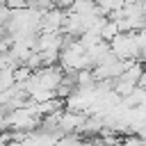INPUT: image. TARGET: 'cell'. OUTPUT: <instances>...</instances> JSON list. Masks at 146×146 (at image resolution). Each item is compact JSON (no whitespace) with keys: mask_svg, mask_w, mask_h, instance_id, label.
Masks as SVG:
<instances>
[{"mask_svg":"<svg viewBox=\"0 0 146 146\" xmlns=\"http://www.w3.org/2000/svg\"><path fill=\"white\" fill-rule=\"evenodd\" d=\"M80 146H96V144H94V139H84Z\"/></svg>","mask_w":146,"mask_h":146,"instance_id":"9","label":"cell"},{"mask_svg":"<svg viewBox=\"0 0 146 146\" xmlns=\"http://www.w3.org/2000/svg\"><path fill=\"white\" fill-rule=\"evenodd\" d=\"M64 18H66V9L52 7V9L43 11L41 14V32H59L64 25Z\"/></svg>","mask_w":146,"mask_h":146,"instance_id":"2","label":"cell"},{"mask_svg":"<svg viewBox=\"0 0 146 146\" xmlns=\"http://www.w3.org/2000/svg\"><path fill=\"white\" fill-rule=\"evenodd\" d=\"M5 5L9 9H23V7H27V0H5Z\"/></svg>","mask_w":146,"mask_h":146,"instance_id":"6","label":"cell"},{"mask_svg":"<svg viewBox=\"0 0 146 146\" xmlns=\"http://www.w3.org/2000/svg\"><path fill=\"white\" fill-rule=\"evenodd\" d=\"M119 146H141V137H137V135H125Z\"/></svg>","mask_w":146,"mask_h":146,"instance_id":"5","label":"cell"},{"mask_svg":"<svg viewBox=\"0 0 146 146\" xmlns=\"http://www.w3.org/2000/svg\"><path fill=\"white\" fill-rule=\"evenodd\" d=\"M73 2H75V0H52V5H55V7H59V9H66V11L73 7Z\"/></svg>","mask_w":146,"mask_h":146,"instance_id":"7","label":"cell"},{"mask_svg":"<svg viewBox=\"0 0 146 146\" xmlns=\"http://www.w3.org/2000/svg\"><path fill=\"white\" fill-rule=\"evenodd\" d=\"M82 141H84V137H82L80 132H64V135L57 139L55 146H80Z\"/></svg>","mask_w":146,"mask_h":146,"instance_id":"4","label":"cell"},{"mask_svg":"<svg viewBox=\"0 0 146 146\" xmlns=\"http://www.w3.org/2000/svg\"><path fill=\"white\" fill-rule=\"evenodd\" d=\"M84 119H87L84 112H78V110H68V107H64V110L59 112V128H62V132H80Z\"/></svg>","mask_w":146,"mask_h":146,"instance_id":"1","label":"cell"},{"mask_svg":"<svg viewBox=\"0 0 146 146\" xmlns=\"http://www.w3.org/2000/svg\"><path fill=\"white\" fill-rule=\"evenodd\" d=\"M144 32H146V30H144Z\"/></svg>","mask_w":146,"mask_h":146,"instance_id":"10","label":"cell"},{"mask_svg":"<svg viewBox=\"0 0 146 146\" xmlns=\"http://www.w3.org/2000/svg\"><path fill=\"white\" fill-rule=\"evenodd\" d=\"M119 32H121V30H119V23H116V21H112V18H107V21H105V25L100 27V36H103V41H112Z\"/></svg>","mask_w":146,"mask_h":146,"instance_id":"3","label":"cell"},{"mask_svg":"<svg viewBox=\"0 0 146 146\" xmlns=\"http://www.w3.org/2000/svg\"><path fill=\"white\" fill-rule=\"evenodd\" d=\"M139 62H144L146 64V43L141 46V50H139Z\"/></svg>","mask_w":146,"mask_h":146,"instance_id":"8","label":"cell"}]
</instances>
